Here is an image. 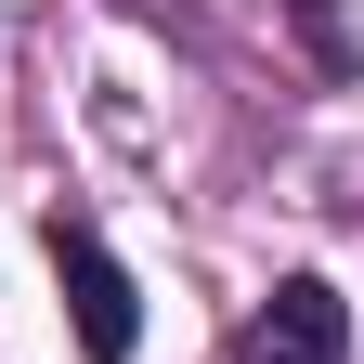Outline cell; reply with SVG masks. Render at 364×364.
Returning <instances> with one entry per match:
<instances>
[{
    "label": "cell",
    "mask_w": 364,
    "mask_h": 364,
    "mask_svg": "<svg viewBox=\"0 0 364 364\" xmlns=\"http://www.w3.org/2000/svg\"><path fill=\"white\" fill-rule=\"evenodd\" d=\"M53 273H65V312H78V351L91 364H130V351H144V287L105 260L91 221H53Z\"/></svg>",
    "instance_id": "6da1fadb"
},
{
    "label": "cell",
    "mask_w": 364,
    "mask_h": 364,
    "mask_svg": "<svg viewBox=\"0 0 364 364\" xmlns=\"http://www.w3.org/2000/svg\"><path fill=\"white\" fill-rule=\"evenodd\" d=\"M235 364H351V299L326 273H287V287L235 326Z\"/></svg>",
    "instance_id": "7a4b0ae2"
},
{
    "label": "cell",
    "mask_w": 364,
    "mask_h": 364,
    "mask_svg": "<svg viewBox=\"0 0 364 364\" xmlns=\"http://www.w3.org/2000/svg\"><path fill=\"white\" fill-rule=\"evenodd\" d=\"M287 26L312 39V65H351V0H287Z\"/></svg>",
    "instance_id": "3957f363"
}]
</instances>
